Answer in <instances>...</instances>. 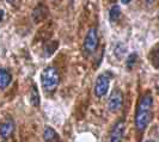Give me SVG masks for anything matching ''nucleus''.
I'll list each match as a JSON object with an SVG mask.
<instances>
[{
	"instance_id": "nucleus-3",
	"label": "nucleus",
	"mask_w": 159,
	"mask_h": 142,
	"mask_svg": "<svg viewBox=\"0 0 159 142\" xmlns=\"http://www.w3.org/2000/svg\"><path fill=\"white\" fill-rule=\"evenodd\" d=\"M112 78V74L110 72H103L102 74L98 75L95 84V95L98 98H102L108 93L110 80Z\"/></svg>"
},
{
	"instance_id": "nucleus-12",
	"label": "nucleus",
	"mask_w": 159,
	"mask_h": 142,
	"mask_svg": "<svg viewBox=\"0 0 159 142\" xmlns=\"http://www.w3.org/2000/svg\"><path fill=\"white\" fill-rule=\"evenodd\" d=\"M30 100L34 106H39L40 105V95H39V91H37V87L32 86L31 92H30Z\"/></svg>"
},
{
	"instance_id": "nucleus-2",
	"label": "nucleus",
	"mask_w": 159,
	"mask_h": 142,
	"mask_svg": "<svg viewBox=\"0 0 159 142\" xmlns=\"http://www.w3.org/2000/svg\"><path fill=\"white\" fill-rule=\"evenodd\" d=\"M41 80H42V87L44 88V91L53 92V91H55L56 88H57L59 82H60L59 72H57V69H56L55 67L48 66L42 72Z\"/></svg>"
},
{
	"instance_id": "nucleus-18",
	"label": "nucleus",
	"mask_w": 159,
	"mask_h": 142,
	"mask_svg": "<svg viewBox=\"0 0 159 142\" xmlns=\"http://www.w3.org/2000/svg\"><path fill=\"white\" fill-rule=\"evenodd\" d=\"M2 17H4V11L0 10V22H1V19H2Z\"/></svg>"
},
{
	"instance_id": "nucleus-20",
	"label": "nucleus",
	"mask_w": 159,
	"mask_h": 142,
	"mask_svg": "<svg viewBox=\"0 0 159 142\" xmlns=\"http://www.w3.org/2000/svg\"><path fill=\"white\" fill-rule=\"evenodd\" d=\"M153 1H154V0H146V2H147V4H152Z\"/></svg>"
},
{
	"instance_id": "nucleus-16",
	"label": "nucleus",
	"mask_w": 159,
	"mask_h": 142,
	"mask_svg": "<svg viewBox=\"0 0 159 142\" xmlns=\"http://www.w3.org/2000/svg\"><path fill=\"white\" fill-rule=\"evenodd\" d=\"M56 47H57V42H55V43H54V42H50V43H48L47 46H46V49H44L46 51H48L47 56L48 55H52V54L54 53V50L56 49Z\"/></svg>"
},
{
	"instance_id": "nucleus-6",
	"label": "nucleus",
	"mask_w": 159,
	"mask_h": 142,
	"mask_svg": "<svg viewBox=\"0 0 159 142\" xmlns=\"http://www.w3.org/2000/svg\"><path fill=\"white\" fill-rule=\"evenodd\" d=\"M125 135V122L119 121L112 126L111 134H110V142H121Z\"/></svg>"
},
{
	"instance_id": "nucleus-15",
	"label": "nucleus",
	"mask_w": 159,
	"mask_h": 142,
	"mask_svg": "<svg viewBox=\"0 0 159 142\" xmlns=\"http://www.w3.org/2000/svg\"><path fill=\"white\" fill-rule=\"evenodd\" d=\"M125 51H126V46L125 44H117V47L115 48V55H116V57L119 59V60H121L122 57H123V55H125Z\"/></svg>"
},
{
	"instance_id": "nucleus-14",
	"label": "nucleus",
	"mask_w": 159,
	"mask_h": 142,
	"mask_svg": "<svg viewBox=\"0 0 159 142\" xmlns=\"http://www.w3.org/2000/svg\"><path fill=\"white\" fill-rule=\"evenodd\" d=\"M150 61H152L153 66L156 68L158 67V51H157V46L152 49L151 54H150Z\"/></svg>"
},
{
	"instance_id": "nucleus-7",
	"label": "nucleus",
	"mask_w": 159,
	"mask_h": 142,
	"mask_svg": "<svg viewBox=\"0 0 159 142\" xmlns=\"http://www.w3.org/2000/svg\"><path fill=\"white\" fill-rule=\"evenodd\" d=\"M13 130H15V122L11 118L5 119V121L0 124V136H1L4 140L8 139V137L12 135Z\"/></svg>"
},
{
	"instance_id": "nucleus-10",
	"label": "nucleus",
	"mask_w": 159,
	"mask_h": 142,
	"mask_svg": "<svg viewBox=\"0 0 159 142\" xmlns=\"http://www.w3.org/2000/svg\"><path fill=\"white\" fill-rule=\"evenodd\" d=\"M12 77L6 69H0V88H6L10 85Z\"/></svg>"
},
{
	"instance_id": "nucleus-5",
	"label": "nucleus",
	"mask_w": 159,
	"mask_h": 142,
	"mask_svg": "<svg viewBox=\"0 0 159 142\" xmlns=\"http://www.w3.org/2000/svg\"><path fill=\"white\" fill-rule=\"evenodd\" d=\"M123 105V93L120 90H114L108 99V110L110 112H117Z\"/></svg>"
},
{
	"instance_id": "nucleus-11",
	"label": "nucleus",
	"mask_w": 159,
	"mask_h": 142,
	"mask_svg": "<svg viewBox=\"0 0 159 142\" xmlns=\"http://www.w3.org/2000/svg\"><path fill=\"white\" fill-rule=\"evenodd\" d=\"M120 17H121V8L117 5L112 6L110 8V11H109V19H110V22H112V23L116 22Z\"/></svg>"
},
{
	"instance_id": "nucleus-9",
	"label": "nucleus",
	"mask_w": 159,
	"mask_h": 142,
	"mask_svg": "<svg viewBox=\"0 0 159 142\" xmlns=\"http://www.w3.org/2000/svg\"><path fill=\"white\" fill-rule=\"evenodd\" d=\"M43 139L46 142H60V137L54 129H52L50 126H47L44 129L43 133Z\"/></svg>"
},
{
	"instance_id": "nucleus-8",
	"label": "nucleus",
	"mask_w": 159,
	"mask_h": 142,
	"mask_svg": "<svg viewBox=\"0 0 159 142\" xmlns=\"http://www.w3.org/2000/svg\"><path fill=\"white\" fill-rule=\"evenodd\" d=\"M47 8L44 7L43 5H39L34 10V12H32V19H34V22H36V23H39L41 20H43L46 17H47Z\"/></svg>"
},
{
	"instance_id": "nucleus-21",
	"label": "nucleus",
	"mask_w": 159,
	"mask_h": 142,
	"mask_svg": "<svg viewBox=\"0 0 159 142\" xmlns=\"http://www.w3.org/2000/svg\"><path fill=\"white\" fill-rule=\"evenodd\" d=\"M147 142H152V141H147Z\"/></svg>"
},
{
	"instance_id": "nucleus-1",
	"label": "nucleus",
	"mask_w": 159,
	"mask_h": 142,
	"mask_svg": "<svg viewBox=\"0 0 159 142\" xmlns=\"http://www.w3.org/2000/svg\"><path fill=\"white\" fill-rule=\"evenodd\" d=\"M152 108H153V97L151 93L143 95L138 104L135 112V126L139 131H143L151 122Z\"/></svg>"
},
{
	"instance_id": "nucleus-17",
	"label": "nucleus",
	"mask_w": 159,
	"mask_h": 142,
	"mask_svg": "<svg viewBox=\"0 0 159 142\" xmlns=\"http://www.w3.org/2000/svg\"><path fill=\"white\" fill-rule=\"evenodd\" d=\"M130 1H132V0H121V2H122V4H125V5H127V4H129Z\"/></svg>"
},
{
	"instance_id": "nucleus-19",
	"label": "nucleus",
	"mask_w": 159,
	"mask_h": 142,
	"mask_svg": "<svg viewBox=\"0 0 159 142\" xmlns=\"http://www.w3.org/2000/svg\"><path fill=\"white\" fill-rule=\"evenodd\" d=\"M6 1H7V2H10V4H13L16 0H6Z\"/></svg>"
},
{
	"instance_id": "nucleus-13",
	"label": "nucleus",
	"mask_w": 159,
	"mask_h": 142,
	"mask_svg": "<svg viewBox=\"0 0 159 142\" xmlns=\"http://www.w3.org/2000/svg\"><path fill=\"white\" fill-rule=\"evenodd\" d=\"M138 62V54L136 53H132L130 55L127 57V61H126V67L128 69H132Z\"/></svg>"
},
{
	"instance_id": "nucleus-4",
	"label": "nucleus",
	"mask_w": 159,
	"mask_h": 142,
	"mask_svg": "<svg viewBox=\"0 0 159 142\" xmlns=\"http://www.w3.org/2000/svg\"><path fill=\"white\" fill-rule=\"evenodd\" d=\"M99 44V40H98V33H97V29L96 28H91L89 29L88 33L85 36L84 40V50L86 51V54H93Z\"/></svg>"
}]
</instances>
